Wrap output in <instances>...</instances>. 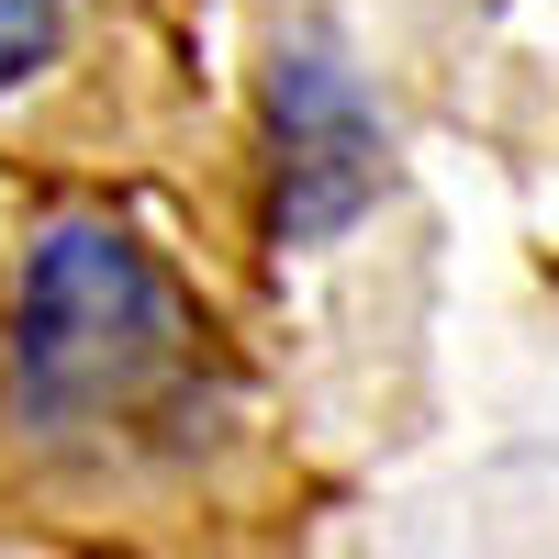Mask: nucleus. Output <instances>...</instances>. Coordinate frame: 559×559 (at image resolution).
<instances>
[{
    "label": "nucleus",
    "mask_w": 559,
    "mask_h": 559,
    "mask_svg": "<svg viewBox=\"0 0 559 559\" xmlns=\"http://www.w3.org/2000/svg\"><path fill=\"white\" fill-rule=\"evenodd\" d=\"M381 202V112L324 34H292L269 57V236L324 247Z\"/></svg>",
    "instance_id": "nucleus-2"
},
{
    "label": "nucleus",
    "mask_w": 559,
    "mask_h": 559,
    "mask_svg": "<svg viewBox=\"0 0 559 559\" xmlns=\"http://www.w3.org/2000/svg\"><path fill=\"white\" fill-rule=\"evenodd\" d=\"M224 403L213 324L102 213H57L12 292V426L45 459H179Z\"/></svg>",
    "instance_id": "nucleus-1"
},
{
    "label": "nucleus",
    "mask_w": 559,
    "mask_h": 559,
    "mask_svg": "<svg viewBox=\"0 0 559 559\" xmlns=\"http://www.w3.org/2000/svg\"><path fill=\"white\" fill-rule=\"evenodd\" d=\"M68 23H79V0H0V102H23V90L57 68Z\"/></svg>",
    "instance_id": "nucleus-3"
}]
</instances>
